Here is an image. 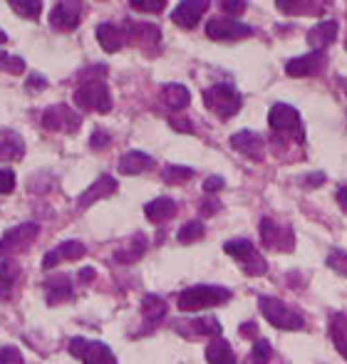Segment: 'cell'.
I'll list each match as a JSON object with an SVG mask.
<instances>
[{"instance_id":"cell-23","label":"cell","mask_w":347,"mask_h":364,"mask_svg":"<svg viewBox=\"0 0 347 364\" xmlns=\"http://www.w3.org/2000/svg\"><path fill=\"white\" fill-rule=\"evenodd\" d=\"M154 166V159L144 152H127L119 159V174L124 176H136V174H144Z\"/></svg>"},{"instance_id":"cell-12","label":"cell","mask_w":347,"mask_h":364,"mask_svg":"<svg viewBox=\"0 0 347 364\" xmlns=\"http://www.w3.org/2000/svg\"><path fill=\"white\" fill-rule=\"evenodd\" d=\"M211 8V3L208 0H184V3H179L177 8H174V12H171V20L179 25V28L184 30H191L199 25L201 15Z\"/></svg>"},{"instance_id":"cell-10","label":"cell","mask_w":347,"mask_h":364,"mask_svg":"<svg viewBox=\"0 0 347 364\" xmlns=\"http://www.w3.org/2000/svg\"><path fill=\"white\" fill-rule=\"evenodd\" d=\"M260 241L265 248L271 251H293L295 238H293V228L290 226H278L273 218H263L260 221Z\"/></svg>"},{"instance_id":"cell-6","label":"cell","mask_w":347,"mask_h":364,"mask_svg":"<svg viewBox=\"0 0 347 364\" xmlns=\"http://www.w3.org/2000/svg\"><path fill=\"white\" fill-rule=\"evenodd\" d=\"M224 251L229 253V255H233V258L241 263V268L248 273V275H263V273L268 271V263H265V258L260 255L258 251H256L253 243L246 241V238H235V241H229L224 246Z\"/></svg>"},{"instance_id":"cell-4","label":"cell","mask_w":347,"mask_h":364,"mask_svg":"<svg viewBox=\"0 0 347 364\" xmlns=\"http://www.w3.org/2000/svg\"><path fill=\"white\" fill-rule=\"evenodd\" d=\"M258 307L263 312V318L278 329H303V325H305L301 312L290 310L288 305H283L281 300L271 298V295H260Z\"/></svg>"},{"instance_id":"cell-1","label":"cell","mask_w":347,"mask_h":364,"mask_svg":"<svg viewBox=\"0 0 347 364\" xmlns=\"http://www.w3.org/2000/svg\"><path fill=\"white\" fill-rule=\"evenodd\" d=\"M231 300L229 288H218V285H194V288L184 290L179 295L177 305L181 312H196V310H206V307L224 305Z\"/></svg>"},{"instance_id":"cell-30","label":"cell","mask_w":347,"mask_h":364,"mask_svg":"<svg viewBox=\"0 0 347 364\" xmlns=\"http://www.w3.org/2000/svg\"><path fill=\"white\" fill-rule=\"evenodd\" d=\"M330 337L335 342L337 352L347 359V315H332L330 318Z\"/></svg>"},{"instance_id":"cell-19","label":"cell","mask_w":347,"mask_h":364,"mask_svg":"<svg viewBox=\"0 0 347 364\" xmlns=\"http://www.w3.org/2000/svg\"><path fill=\"white\" fill-rule=\"evenodd\" d=\"M84 253H87V248H84L80 241H65V243H60L57 248H53V251H50L45 258H42V268H45V271H53L57 263L82 258Z\"/></svg>"},{"instance_id":"cell-45","label":"cell","mask_w":347,"mask_h":364,"mask_svg":"<svg viewBox=\"0 0 347 364\" xmlns=\"http://www.w3.org/2000/svg\"><path fill=\"white\" fill-rule=\"evenodd\" d=\"M45 87H47V82L42 80L40 75H33L28 80V89H30V92H33V89H35V92H40V89H45Z\"/></svg>"},{"instance_id":"cell-14","label":"cell","mask_w":347,"mask_h":364,"mask_svg":"<svg viewBox=\"0 0 347 364\" xmlns=\"http://www.w3.org/2000/svg\"><path fill=\"white\" fill-rule=\"evenodd\" d=\"M80 12H82V6L77 0H60L50 12V23L57 30H75L80 25Z\"/></svg>"},{"instance_id":"cell-33","label":"cell","mask_w":347,"mask_h":364,"mask_svg":"<svg viewBox=\"0 0 347 364\" xmlns=\"http://www.w3.org/2000/svg\"><path fill=\"white\" fill-rule=\"evenodd\" d=\"M271 342L268 340H256L253 349H251V354L246 357V364H271Z\"/></svg>"},{"instance_id":"cell-32","label":"cell","mask_w":347,"mask_h":364,"mask_svg":"<svg viewBox=\"0 0 347 364\" xmlns=\"http://www.w3.org/2000/svg\"><path fill=\"white\" fill-rule=\"evenodd\" d=\"M204 233H206V226H204V221H188V224L181 226V230H179V241L181 243H194V241H201L204 238Z\"/></svg>"},{"instance_id":"cell-29","label":"cell","mask_w":347,"mask_h":364,"mask_svg":"<svg viewBox=\"0 0 347 364\" xmlns=\"http://www.w3.org/2000/svg\"><path fill=\"white\" fill-rule=\"evenodd\" d=\"M144 251H147V235L136 233L130 241V246L119 248V251L114 253V260H117V263H134V260H139L141 255H144Z\"/></svg>"},{"instance_id":"cell-28","label":"cell","mask_w":347,"mask_h":364,"mask_svg":"<svg viewBox=\"0 0 347 364\" xmlns=\"http://www.w3.org/2000/svg\"><path fill=\"white\" fill-rule=\"evenodd\" d=\"M139 312L149 325L161 322V318H166V300L159 298V295H147V298L141 300Z\"/></svg>"},{"instance_id":"cell-16","label":"cell","mask_w":347,"mask_h":364,"mask_svg":"<svg viewBox=\"0 0 347 364\" xmlns=\"http://www.w3.org/2000/svg\"><path fill=\"white\" fill-rule=\"evenodd\" d=\"M127 30V42H136L139 47H144L147 53H152L154 47L159 45L161 40V33L157 25H149V23H127L124 25Z\"/></svg>"},{"instance_id":"cell-15","label":"cell","mask_w":347,"mask_h":364,"mask_svg":"<svg viewBox=\"0 0 347 364\" xmlns=\"http://www.w3.org/2000/svg\"><path fill=\"white\" fill-rule=\"evenodd\" d=\"M231 147L235 149L238 154H243V156H248V159L253 161H260L263 159V147L265 141L260 134H256V131H235L233 136H231Z\"/></svg>"},{"instance_id":"cell-40","label":"cell","mask_w":347,"mask_h":364,"mask_svg":"<svg viewBox=\"0 0 347 364\" xmlns=\"http://www.w3.org/2000/svg\"><path fill=\"white\" fill-rule=\"evenodd\" d=\"M112 144V136L107 134V131H102V129H97V131H92V139H89V147L94 149V152H100V149H107Z\"/></svg>"},{"instance_id":"cell-7","label":"cell","mask_w":347,"mask_h":364,"mask_svg":"<svg viewBox=\"0 0 347 364\" xmlns=\"http://www.w3.org/2000/svg\"><path fill=\"white\" fill-rule=\"evenodd\" d=\"M37 233H40L37 224H20L15 228H10L0 238V258H12V255L28 251L35 243Z\"/></svg>"},{"instance_id":"cell-48","label":"cell","mask_w":347,"mask_h":364,"mask_svg":"<svg viewBox=\"0 0 347 364\" xmlns=\"http://www.w3.org/2000/svg\"><path fill=\"white\" fill-rule=\"evenodd\" d=\"M92 277H94V271H92V268H84V271H80V282H82V285L92 282Z\"/></svg>"},{"instance_id":"cell-21","label":"cell","mask_w":347,"mask_h":364,"mask_svg":"<svg viewBox=\"0 0 347 364\" xmlns=\"http://www.w3.org/2000/svg\"><path fill=\"white\" fill-rule=\"evenodd\" d=\"M97 40H100L105 53H119V50L127 45V30H124L122 25L102 23L100 28H97Z\"/></svg>"},{"instance_id":"cell-26","label":"cell","mask_w":347,"mask_h":364,"mask_svg":"<svg viewBox=\"0 0 347 364\" xmlns=\"http://www.w3.org/2000/svg\"><path fill=\"white\" fill-rule=\"evenodd\" d=\"M161 102H164L169 109H174V112H179V109H186L188 102H191V94H188V89L184 87V84H164V89H161Z\"/></svg>"},{"instance_id":"cell-42","label":"cell","mask_w":347,"mask_h":364,"mask_svg":"<svg viewBox=\"0 0 347 364\" xmlns=\"http://www.w3.org/2000/svg\"><path fill=\"white\" fill-rule=\"evenodd\" d=\"M15 188V174L10 169H0V194H10Z\"/></svg>"},{"instance_id":"cell-11","label":"cell","mask_w":347,"mask_h":364,"mask_svg":"<svg viewBox=\"0 0 347 364\" xmlns=\"http://www.w3.org/2000/svg\"><path fill=\"white\" fill-rule=\"evenodd\" d=\"M80 114H75L67 104H55L47 107L42 112V127L47 131H65V134H72L80 127Z\"/></svg>"},{"instance_id":"cell-18","label":"cell","mask_w":347,"mask_h":364,"mask_svg":"<svg viewBox=\"0 0 347 364\" xmlns=\"http://www.w3.org/2000/svg\"><path fill=\"white\" fill-rule=\"evenodd\" d=\"M337 30H340V25L335 20H323V23L312 25L308 30V45L312 47V53H325V47L335 42Z\"/></svg>"},{"instance_id":"cell-49","label":"cell","mask_w":347,"mask_h":364,"mask_svg":"<svg viewBox=\"0 0 347 364\" xmlns=\"http://www.w3.org/2000/svg\"><path fill=\"white\" fill-rule=\"evenodd\" d=\"M258 332V327H256L253 322H246V325H241V335H256Z\"/></svg>"},{"instance_id":"cell-36","label":"cell","mask_w":347,"mask_h":364,"mask_svg":"<svg viewBox=\"0 0 347 364\" xmlns=\"http://www.w3.org/2000/svg\"><path fill=\"white\" fill-rule=\"evenodd\" d=\"M0 70L10 72V75H23L25 62L18 55H0Z\"/></svg>"},{"instance_id":"cell-34","label":"cell","mask_w":347,"mask_h":364,"mask_svg":"<svg viewBox=\"0 0 347 364\" xmlns=\"http://www.w3.org/2000/svg\"><path fill=\"white\" fill-rule=\"evenodd\" d=\"M10 8L18 15H23L25 20H35L37 15L42 12V3L40 0H12Z\"/></svg>"},{"instance_id":"cell-41","label":"cell","mask_w":347,"mask_h":364,"mask_svg":"<svg viewBox=\"0 0 347 364\" xmlns=\"http://www.w3.org/2000/svg\"><path fill=\"white\" fill-rule=\"evenodd\" d=\"M221 10L229 12L231 18H238V15L246 12V3H243V0H224V3H221Z\"/></svg>"},{"instance_id":"cell-39","label":"cell","mask_w":347,"mask_h":364,"mask_svg":"<svg viewBox=\"0 0 347 364\" xmlns=\"http://www.w3.org/2000/svg\"><path fill=\"white\" fill-rule=\"evenodd\" d=\"M134 10H139V12H161L166 8V3L164 0H154V3H141V0H132L130 3Z\"/></svg>"},{"instance_id":"cell-3","label":"cell","mask_w":347,"mask_h":364,"mask_svg":"<svg viewBox=\"0 0 347 364\" xmlns=\"http://www.w3.org/2000/svg\"><path fill=\"white\" fill-rule=\"evenodd\" d=\"M204 104L208 112H213L218 119H231L241 109L243 100L231 84H213L204 92Z\"/></svg>"},{"instance_id":"cell-22","label":"cell","mask_w":347,"mask_h":364,"mask_svg":"<svg viewBox=\"0 0 347 364\" xmlns=\"http://www.w3.org/2000/svg\"><path fill=\"white\" fill-rule=\"evenodd\" d=\"M42 288H45L47 302L50 305H60L67 298H72V277L65 275V273H55L53 277H47Z\"/></svg>"},{"instance_id":"cell-46","label":"cell","mask_w":347,"mask_h":364,"mask_svg":"<svg viewBox=\"0 0 347 364\" xmlns=\"http://www.w3.org/2000/svg\"><path fill=\"white\" fill-rule=\"evenodd\" d=\"M303 183H305L308 188L320 186V183H325V174H320V171H318V174H310V176H305V181H303Z\"/></svg>"},{"instance_id":"cell-43","label":"cell","mask_w":347,"mask_h":364,"mask_svg":"<svg viewBox=\"0 0 347 364\" xmlns=\"http://www.w3.org/2000/svg\"><path fill=\"white\" fill-rule=\"evenodd\" d=\"M221 188H224V179L221 176H208L206 181H204V191H206V194H216Z\"/></svg>"},{"instance_id":"cell-35","label":"cell","mask_w":347,"mask_h":364,"mask_svg":"<svg viewBox=\"0 0 347 364\" xmlns=\"http://www.w3.org/2000/svg\"><path fill=\"white\" fill-rule=\"evenodd\" d=\"M191 176H194V169H188V166H166L164 169L166 183H186Z\"/></svg>"},{"instance_id":"cell-8","label":"cell","mask_w":347,"mask_h":364,"mask_svg":"<svg viewBox=\"0 0 347 364\" xmlns=\"http://www.w3.org/2000/svg\"><path fill=\"white\" fill-rule=\"evenodd\" d=\"M70 354L77 357L82 364H117L112 349L102 342L84 340V337H72L70 340Z\"/></svg>"},{"instance_id":"cell-38","label":"cell","mask_w":347,"mask_h":364,"mask_svg":"<svg viewBox=\"0 0 347 364\" xmlns=\"http://www.w3.org/2000/svg\"><path fill=\"white\" fill-rule=\"evenodd\" d=\"M0 364H25V359L15 347H0Z\"/></svg>"},{"instance_id":"cell-20","label":"cell","mask_w":347,"mask_h":364,"mask_svg":"<svg viewBox=\"0 0 347 364\" xmlns=\"http://www.w3.org/2000/svg\"><path fill=\"white\" fill-rule=\"evenodd\" d=\"M112 194H117V181H114L112 176H100L94 179L92 186L84 191L82 196H80V201H77V206L80 208H89V206L94 203V201H102V199H109Z\"/></svg>"},{"instance_id":"cell-9","label":"cell","mask_w":347,"mask_h":364,"mask_svg":"<svg viewBox=\"0 0 347 364\" xmlns=\"http://www.w3.org/2000/svg\"><path fill=\"white\" fill-rule=\"evenodd\" d=\"M206 35L218 42H231V40H241V37L253 35V28L235 18H213L208 20L206 25Z\"/></svg>"},{"instance_id":"cell-17","label":"cell","mask_w":347,"mask_h":364,"mask_svg":"<svg viewBox=\"0 0 347 364\" xmlns=\"http://www.w3.org/2000/svg\"><path fill=\"white\" fill-rule=\"evenodd\" d=\"M325 53H310V55H303V57H293L285 65V72L290 77H310V75H318V72L325 70Z\"/></svg>"},{"instance_id":"cell-37","label":"cell","mask_w":347,"mask_h":364,"mask_svg":"<svg viewBox=\"0 0 347 364\" xmlns=\"http://www.w3.org/2000/svg\"><path fill=\"white\" fill-rule=\"evenodd\" d=\"M328 265L332 268V271L345 273V275H347V253H342V251H330Z\"/></svg>"},{"instance_id":"cell-13","label":"cell","mask_w":347,"mask_h":364,"mask_svg":"<svg viewBox=\"0 0 347 364\" xmlns=\"http://www.w3.org/2000/svg\"><path fill=\"white\" fill-rule=\"evenodd\" d=\"M181 337H188V340H194V337H221V322L216 318H194L188 320V322H177L174 325Z\"/></svg>"},{"instance_id":"cell-25","label":"cell","mask_w":347,"mask_h":364,"mask_svg":"<svg viewBox=\"0 0 347 364\" xmlns=\"http://www.w3.org/2000/svg\"><path fill=\"white\" fill-rule=\"evenodd\" d=\"M144 213H147V218L152 221V224H164V221H169V218L177 213V201L166 199V196L154 199L144 206Z\"/></svg>"},{"instance_id":"cell-27","label":"cell","mask_w":347,"mask_h":364,"mask_svg":"<svg viewBox=\"0 0 347 364\" xmlns=\"http://www.w3.org/2000/svg\"><path fill=\"white\" fill-rule=\"evenodd\" d=\"M206 362L208 364H235V354L231 349V345L224 337H216V340L208 342L206 347Z\"/></svg>"},{"instance_id":"cell-2","label":"cell","mask_w":347,"mask_h":364,"mask_svg":"<svg viewBox=\"0 0 347 364\" xmlns=\"http://www.w3.org/2000/svg\"><path fill=\"white\" fill-rule=\"evenodd\" d=\"M75 104L82 112H100L107 114L112 109V94L107 89V82L102 77L94 80H82V84L75 89Z\"/></svg>"},{"instance_id":"cell-31","label":"cell","mask_w":347,"mask_h":364,"mask_svg":"<svg viewBox=\"0 0 347 364\" xmlns=\"http://www.w3.org/2000/svg\"><path fill=\"white\" fill-rule=\"evenodd\" d=\"M20 275V268L15 263H10V260H6V263H0V295L8 300V295H10V288L15 285V280H18Z\"/></svg>"},{"instance_id":"cell-24","label":"cell","mask_w":347,"mask_h":364,"mask_svg":"<svg viewBox=\"0 0 347 364\" xmlns=\"http://www.w3.org/2000/svg\"><path fill=\"white\" fill-rule=\"evenodd\" d=\"M25 154V144L20 139V134L10 129L0 131V161H18L23 159Z\"/></svg>"},{"instance_id":"cell-5","label":"cell","mask_w":347,"mask_h":364,"mask_svg":"<svg viewBox=\"0 0 347 364\" xmlns=\"http://www.w3.org/2000/svg\"><path fill=\"white\" fill-rule=\"evenodd\" d=\"M268 124H271V129L276 134H285V136H295L298 144L305 141V131H303V122H301V112L290 104H278L271 107V112H268Z\"/></svg>"},{"instance_id":"cell-44","label":"cell","mask_w":347,"mask_h":364,"mask_svg":"<svg viewBox=\"0 0 347 364\" xmlns=\"http://www.w3.org/2000/svg\"><path fill=\"white\" fill-rule=\"evenodd\" d=\"M171 127L177 131H184V134H188V131H194V124L188 122L186 117H174L171 119Z\"/></svg>"},{"instance_id":"cell-47","label":"cell","mask_w":347,"mask_h":364,"mask_svg":"<svg viewBox=\"0 0 347 364\" xmlns=\"http://www.w3.org/2000/svg\"><path fill=\"white\" fill-rule=\"evenodd\" d=\"M337 203H340L342 211H347V186L337 188Z\"/></svg>"},{"instance_id":"cell-50","label":"cell","mask_w":347,"mask_h":364,"mask_svg":"<svg viewBox=\"0 0 347 364\" xmlns=\"http://www.w3.org/2000/svg\"><path fill=\"white\" fill-rule=\"evenodd\" d=\"M8 37H6V33H3V30H0V45H3V42H6Z\"/></svg>"}]
</instances>
